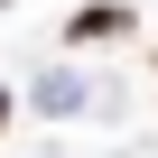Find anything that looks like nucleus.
<instances>
[{"label":"nucleus","instance_id":"f03ea898","mask_svg":"<svg viewBox=\"0 0 158 158\" xmlns=\"http://www.w3.org/2000/svg\"><path fill=\"white\" fill-rule=\"evenodd\" d=\"M0 121H10V102H0Z\"/></svg>","mask_w":158,"mask_h":158},{"label":"nucleus","instance_id":"f257e3e1","mask_svg":"<svg viewBox=\"0 0 158 158\" xmlns=\"http://www.w3.org/2000/svg\"><path fill=\"white\" fill-rule=\"evenodd\" d=\"M121 28H130L121 10H84V19H74V37H121Z\"/></svg>","mask_w":158,"mask_h":158}]
</instances>
